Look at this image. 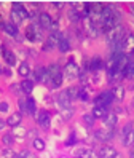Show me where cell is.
<instances>
[{
  "instance_id": "1",
  "label": "cell",
  "mask_w": 134,
  "mask_h": 158,
  "mask_svg": "<svg viewBox=\"0 0 134 158\" xmlns=\"http://www.w3.org/2000/svg\"><path fill=\"white\" fill-rule=\"evenodd\" d=\"M124 35H126V32H124V27L120 26V24H117L112 31L107 32V40H109V43L113 46V45L123 42V40H124Z\"/></svg>"
},
{
  "instance_id": "2",
  "label": "cell",
  "mask_w": 134,
  "mask_h": 158,
  "mask_svg": "<svg viewBox=\"0 0 134 158\" xmlns=\"http://www.w3.org/2000/svg\"><path fill=\"white\" fill-rule=\"evenodd\" d=\"M48 77H50V81L53 88H57L62 85V73L59 70V66H56V64H53V66L48 67Z\"/></svg>"
},
{
  "instance_id": "3",
  "label": "cell",
  "mask_w": 134,
  "mask_h": 158,
  "mask_svg": "<svg viewBox=\"0 0 134 158\" xmlns=\"http://www.w3.org/2000/svg\"><path fill=\"white\" fill-rule=\"evenodd\" d=\"M113 101V93L112 91H104L94 99V106L96 107H109Z\"/></svg>"
},
{
  "instance_id": "4",
  "label": "cell",
  "mask_w": 134,
  "mask_h": 158,
  "mask_svg": "<svg viewBox=\"0 0 134 158\" xmlns=\"http://www.w3.org/2000/svg\"><path fill=\"white\" fill-rule=\"evenodd\" d=\"M121 139H123V144L126 147H131L134 144V129H132V125H126L121 131Z\"/></svg>"
},
{
  "instance_id": "5",
  "label": "cell",
  "mask_w": 134,
  "mask_h": 158,
  "mask_svg": "<svg viewBox=\"0 0 134 158\" xmlns=\"http://www.w3.org/2000/svg\"><path fill=\"white\" fill-rule=\"evenodd\" d=\"M62 34L57 31V32H51V35L48 37V40H46V45L43 46L45 50H50V48H54V46H57L59 45V42H61V39H62Z\"/></svg>"
},
{
  "instance_id": "6",
  "label": "cell",
  "mask_w": 134,
  "mask_h": 158,
  "mask_svg": "<svg viewBox=\"0 0 134 158\" xmlns=\"http://www.w3.org/2000/svg\"><path fill=\"white\" fill-rule=\"evenodd\" d=\"M64 73H65L67 78H77L80 75V69L77 67V64L73 61H69L67 66H65V69H64Z\"/></svg>"
},
{
  "instance_id": "7",
  "label": "cell",
  "mask_w": 134,
  "mask_h": 158,
  "mask_svg": "<svg viewBox=\"0 0 134 158\" xmlns=\"http://www.w3.org/2000/svg\"><path fill=\"white\" fill-rule=\"evenodd\" d=\"M37 122L43 129H48L50 128V123H51V115L48 114L46 110H40L38 115H37Z\"/></svg>"
},
{
  "instance_id": "8",
  "label": "cell",
  "mask_w": 134,
  "mask_h": 158,
  "mask_svg": "<svg viewBox=\"0 0 134 158\" xmlns=\"http://www.w3.org/2000/svg\"><path fill=\"white\" fill-rule=\"evenodd\" d=\"M99 158H117V150H115L113 147H110V145H104L101 150H99Z\"/></svg>"
},
{
  "instance_id": "9",
  "label": "cell",
  "mask_w": 134,
  "mask_h": 158,
  "mask_svg": "<svg viewBox=\"0 0 134 158\" xmlns=\"http://www.w3.org/2000/svg\"><path fill=\"white\" fill-rule=\"evenodd\" d=\"M94 136H96L98 141L105 142V141H109V139L113 137V131H112V129H98V131L94 133Z\"/></svg>"
},
{
  "instance_id": "10",
  "label": "cell",
  "mask_w": 134,
  "mask_h": 158,
  "mask_svg": "<svg viewBox=\"0 0 134 158\" xmlns=\"http://www.w3.org/2000/svg\"><path fill=\"white\" fill-rule=\"evenodd\" d=\"M26 37H27V40H31V42H35V40H40V39H42L40 32L37 31V27H35L34 24L27 27V31H26Z\"/></svg>"
},
{
  "instance_id": "11",
  "label": "cell",
  "mask_w": 134,
  "mask_h": 158,
  "mask_svg": "<svg viewBox=\"0 0 134 158\" xmlns=\"http://www.w3.org/2000/svg\"><path fill=\"white\" fill-rule=\"evenodd\" d=\"M38 24H40L42 29H51V24H53V19L48 13H42L38 16Z\"/></svg>"
},
{
  "instance_id": "12",
  "label": "cell",
  "mask_w": 134,
  "mask_h": 158,
  "mask_svg": "<svg viewBox=\"0 0 134 158\" xmlns=\"http://www.w3.org/2000/svg\"><path fill=\"white\" fill-rule=\"evenodd\" d=\"M34 77H35V80L43 81V83L50 81V77H48V69H45V67H38V69L34 72Z\"/></svg>"
},
{
  "instance_id": "13",
  "label": "cell",
  "mask_w": 134,
  "mask_h": 158,
  "mask_svg": "<svg viewBox=\"0 0 134 158\" xmlns=\"http://www.w3.org/2000/svg\"><path fill=\"white\" fill-rule=\"evenodd\" d=\"M75 158H99V155L90 148H80L75 152Z\"/></svg>"
},
{
  "instance_id": "14",
  "label": "cell",
  "mask_w": 134,
  "mask_h": 158,
  "mask_svg": "<svg viewBox=\"0 0 134 158\" xmlns=\"http://www.w3.org/2000/svg\"><path fill=\"white\" fill-rule=\"evenodd\" d=\"M11 11H15L19 18H21V19H27L29 18V13H27V10L23 6V3H18V2H15L13 3V10Z\"/></svg>"
},
{
  "instance_id": "15",
  "label": "cell",
  "mask_w": 134,
  "mask_h": 158,
  "mask_svg": "<svg viewBox=\"0 0 134 158\" xmlns=\"http://www.w3.org/2000/svg\"><path fill=\"white\" fill-rule=\"evenodd\" d=\"M21 120H23L21 114L16 112V114H13V115H10V117H8V120H6V125H8V126H11V128H16V126H19V123H21Z\"/></svg>"
},
{
  "instance_id": "16",
  "label": "cell",
  "mask_w": 134,
  "mask_h": 158,
  "mask_svg": "<svg viewBox=\"0 0 134 158\" xmlns=\"http://www.w3.org/2000/svg\"><path fill=\"white\" fill-rule=\"evenodd\" d=\"M3 59L6 61L8 66H15L16 64V56L13 54V51H10L6 48H3Z\"/></svg>"
},
{
  "instance_id": "17",
  "label": "cell",
  "mask_w": 134,
  "mask_h": 158,
  "mask_svg": "<svg viewBox=\"0 0 134 158\" xmlns=\"http://www.w3.org/2000/svg\"><path fill=\"white\" fill-rule=\"evenodd\" d=\"M57 102H59L61 107H70V98L67 96L65 91L59 93V96H57Z\"/></svg>"
},
{
  "instance_id": "18",
  "label": "cell",
  "mask_w": 134,
  "mask_h": 158,
  "mask_svg": "<svg viewBox=\"0 0 134 158\" xmlns=\"http://www.w3.org/2000/svg\"><path fill=\"white\" fill-rule=\"evenodd\" d=\"M102 66H104V62H102V59L99 58V56H96V58H93L91 59V62H90V70H99V69H102Z\"/></svg>"
},
{
  "instance_id": "19",
  "label": "cell",
  "mask_w": 134,
  "mask_h": 158,
  "mask_svg": "<svg viewBox=\"0 0 134 158\" xmlns=\"http://www.w3.org/2000/svg\"><path fill=\"white\" fill-rule=\"evenodd\" d=\"M3 31H5L8 35H11V37H18V27H16L13 23L3 24Z\"/></svg>"
},
{
  "instance_id": "20",
  "label": "cell",
  "mask_w": 134,
  "mask_h": 158,
  "mask_svg": "<svg viewBox=\"0 0 134 158\" xmlns=\"http://www.w3.org/2000/svg\"><path fill=\"white\" fill-rule=\"evenodd\" d=\"M104 123H105V126H107L109 129H112L115 125H117V115H115V114H107V115H105Z\"/></svg>"
},
{
  "instance_id": "21",
  "label": "cell",
  "mask_w": 134,
  "mask_h": 158,
  "mask_svg": "<svg viewBox=\"0 0 134 158\" xmlns=\"http://www.w3.org/2000/svg\"><path fill=\"white\" fill-rule=\"evenodd\" d=\"M91 115H93L94 118H105V115H107V110H105V107H96V106H94Z\"/></svg>"
},
{
  "instance_id": "22",
  "label": "cell",
  "mask_w": 134,
  "mask_h": 158,
  "mask_svg": "<svg viewBox=\"0 0 134 158\" xmlns=\"http://www.w3.org/2000/svg\"><path fill=\"white\" fill-rule=\"evenodd\" d=\"M21 89L26 93V94H31L32 89H34V83H32L31 80H24V81H21Z\"/></svg>"
},
{
  "instance_id": "23",
  "label": "cell",
  "mask_w": 134,
  "mask_h": 158,
  "mask_svg": "<svg viewBox=\"0 0 134 158\" xmlns=\"http://www.w3.org/2000/svg\"><path fill=\"white\" fill-rule=\"evenodd\" d=\"M72 115H73L72 107H61V117H62V120H70Z\"/></svg>"
},
{
  "instance_id": "24",
  "label": "cell",
  "mask_w": 134,
  "mask_h": 158,
  "mask_svg": "<svg viewBox=\"0 0 134 158\" xmlns=\"http://www.w3.org/2000/svg\"><path fill=\"white\" fill-rule=\"evenodd\" d=\"M57 48H59L62 53H67V51L70 50V43H69V40H67L65 37H62L61 42H59V45H57Z\"/></svg>"
},
{
  "instance_id": "25",
  "label": "cell",
  "mask_w": 134,
  "mask_h": 158,
  "mask_svg": "<svg viewBox=\"0 0 134 158\" xmlns=\"http://www.w3.org/2000/svg\"><path fill=\"white\" fill-rule=\"evenodd\" d=\"M112 93H113V99H117V101H123V98H124V88H123V86H117Z\"/></svg>"
},
{
  "instance_id": "26",
  "label": "cell",
  "mask_w": 134,
  "mask_h": 158,
  "mask_svg": "<svg viewBox=\"0 0 134 158\" xmlns=\"http://www.w3.org/2000/svg\"><path fill=\"white\" fill-rule=\"evenodd\" d=\"M13 137H19V139H24L26 136H27V133H26V129L24 128H19V126H16V128H13Z\"/></svg>"
},
{
  "instance_id": "27",
  "label": "cell",
  "mask_w": 134,
  "mask_h": 158,
  "mask_svg": "<svg viewBox=\"0 0 134 158\" xmlns=\"http://www.w3.org/2000/svg\"><path fill=\"white\" fill-rule=\"evenodd\" d=\"M18 72H19V75H21V77H27L29 73H31V69H29V64H27V62H23L21 66H19Z\"/></svg>"
},
{
  "instance_id": "28",
  "label": "cell",
  "mask_w": 134,
  "mask_h": 158,
  "mask_svg": "<svg viewBox=\"0 0 134 158\" xmlns=\"http://www.w3.org/2000/svg\"><path fill=\"white\" fill-rule=\"evenodd\" d=\"M65 93H67V96H69V98H70V101H72V99H77V98H78L80 89L77 88V86H70L69 89H65Z\"/></svg>"
},
{
  "instance_id": "29",
  "label": "cell",
  "mask_w": 134,
  "mask_h": 158,
  "mask_svg": "<svg viewBox=\"0 0 134 158\" xmlns=\"http://www.w3.org/2000/svg\"><path fill=\"white\" fill-rule=\"evenodd\" d=\"M37 112V109H35V101L32 98H27V114H31V115H35Z\"/></svg>"
},
{
  "instance_id": "30",
  "label": "cell",
  "mask_w": 134,
  "mask_h": 158,
  "mask_svg": "<svg viewBox=\"0 0 134 158\" xmlns=\"http://www.w3.org/2000/svg\"><path fill=\"white\" fill-rule=\"evenodd\" d=\"M34 148L35 150H45V142H43V139H40V137H35L34 139Z\"/></svg>"
},
{
  "instance_id": "31",
  "label": "cell",
  "mask_w": 134,
  "mask_h": 158,
  "mask_svg": "<svg viewBox=\"0 0 134 158\" xmlns=\"http://www.w3.org/2000/svg\"><path fill=\"white\" fill-rule=\"evenodd\" d=\"M69 19L72 21V23H78L80 21V13L75 10V8H72V10L69 11Z\"/></svg>"
},
{
  "instance_id": "32",
  "label": "cell",
  "mask_w": 134,
  "mask_h": 158,
  "mask_svg": "<svg viewBox=\"0 0 134 158\" xmlns=\"http://www.w3.org/2000/svg\"><path fill=\"white\" fill-rule=\"evenodd\" d=\"M2 155H3V158H18V153H15L10 147L3 148V150H2Z\"/></svg>"
},
{
  "instance_id": "33",
  "label": "cell",
  "mask_w": 134,
  "mask_h": 158,
  "mask_svg": "<svg viewBox=\"0 0 134 158\" xmlns=\"http://www.w3.org/2000/svg\"><path fill=\"white\" fill-rule=\"evenodd\" d=\"M2 141H3V144H5V145H13L15 137H13V134H5V136L2 137Z\"/></svg>"
},
{
  "instance_id": "34",
  "label": "cell",
  "mask_w": 134,
  "mask_h": 158,
  "mask_svg": "<svg viewBox=\"0 0 134 158\" xmlns=\"http://www.w3.org/2000/svg\"><path fill=\"white\" fill-rule=\"evenodd\" d=\"M83 122L88 125V126H93V123H94V117H93L91 114H85V115H83Z\"/></svg>"
},
{
  "instance_id": "35",
  "label": "cell",
  "mask_w": 134,
  "mask_h": 158,
  "mask_svg": "<svg viewBox=\"0 0 134 158\" xmlns=\"http://www.w3.org/2000/svg\"><path fill=\"white\" fill-rule=\"evenodd\" d=\"M18 106H19V110H21V112H27V99H19V102H18Z\"/></svg>"
},
{
  "instance_id": "36",
  "label": "cell",
  "mask_w": 134,
  "mask_h": 158,
  "mask_svg": "<svg viewBox=\"0 0 134 158\" xmlns=\"http://www.w3.org/2000/svg\"><path fill=\"white\" fill-rule=\"evenodd\" d=\"M11 21H13V23H15V26H16V24H19V23H21L23 19H21V18H19V16H18L15 11H11Z\"/></svg>"
},
{
  "instance_id": "37",
  "label": "cell",
  "mask_w": 134,
  "mask_h": 158,
  "mask_svg": "<svg viewBox=\"0 0 134 158\" xmlns=\"http://www.w3.org/2000/svg\"><path fill=\"white\" fill-rule=\"evenodd\" d=\"M78 98H80V99H83V101L88 99V93H86V89H82V91L78 93Z\"/></svg>"
},
{
  "instance_id": "38",
  "label": "cell",
  "mask_w": 134,
  "mask_h": 158,
  "mask_svg": "<svg viewBox=\"0 0 134 158\" xmlns=\"http://www.w3.org/2000/svg\"><path fill=\"white\" fill-rule=\"evenodd\" d=\"M0 112H8V102H0Z\"/></svg>"
},
{
  "instance_id": "39",
  "label": "cell",
  "mask_w": 134,
  "mask_h": 158,
  "mask_svg": "<svg viewBox=\"0 0 134 158\" xmlns=\"http://www.w3.org/2000/svg\"><path fill=\"white\" fill-rule=\"evenodd\" d=\"M27 155H29V152L27 150H23L21 153H18V158H26Z\"/></svg>"
},
{
  "instance_id": "40",
  "label": "cell",
  "mask_w": 134,
  "mask_h": 158,
  "mask_svg": "<svg viewBox=\"0 0 134 158\" xmlns=\"http://www.w3.org/2000/svg\"><path fill=\"white\" fill-rule=\"evenodd\" d=\"M53 5H54V6H56V8H61V6H62V5H64V3H62V2H54V3H53Z\"/></svg>"
},
{
  "instance_id": "41",
  "label": "cell",
  "mask_w": 134,
  "mask_h": 158,
  "mask_svg": "<svg viewBox=\"0 0 134 158\" xmlns=\"http://www.w3.org/2000/svg\"><path fill=\"white\" fill-rule=\"evenodd\" d=\"M5 128V122H3V120H0V129H3Z\"/></svg>"
},
{
  "instance_id": "42",
  "label": "cell",
  "mask_w": 134,
  "mask_h": 158,
  "mask_svg": "<svg viewBox=\"0 0 134 158\" xmlns=\"http://www.w3.org/2000/svg\"><path fill=\"white\" fill-rule=\"evenodd\" d=\"M26 158H37V156H34V155H31V153H29V155H27Z\"/></svg>"
},
{
  "instance_id": "43",
  "label": "cell",
  "mask_w": 134,
  "mask_h": 158,
  "mask_svg": "<svg viewBox=\"0 0 134 158\" xmlns=\"http://www.w3.org/2000/svg\"><path fill=\"white\" fill-rule=\"evenodd\" d=\"M131 156L134 158V144H132V152H131Z\"/></svg>"
},
{
  "instance_id": "44",
  "label": "cell",
  "mask_w": 134,
  "mask_h": 158,
  "mask_svg": "<svg viewBox=\"0 0 134 158\" xmlns=\"http://www.w3.org/2000/svg\"><path fill=\"white\" fill-rule=\"evenodd\" d=\"M131 11H132V13H134V6H132V8H131Z\"/></svg>"
},
{
  "instance_id": "45",
  "label": "cell",
  "mask_w": 134,
  "mask_h": 158,
  "mask_svg": "<svg viewBox=\"0 0 134 158\" xmlns=\"http://www.w3.org/2000/svg\"><path fill=\"white\" fill-rule=\"evenodd\" d=\"M131 56H134V50H132V53H131Z\"/></svg>"
},
{
  "instance_id": "46",
  "label": "cell",
  "mask_w": 134,
  "mask_h": 158,
  "mask_svg": "<svg viewBox=\"0 0 134 158\" xmlns=\"http://www.w3.org/2000/svg\"><path fill=\"white\" fill-rule=\"evenodd\" d=\"M132 102H134V101H132Z\"/></svg>"
}]
</instances>
